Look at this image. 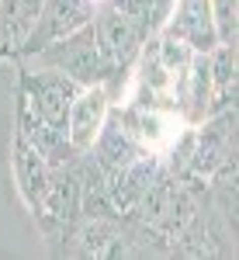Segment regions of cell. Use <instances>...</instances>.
<instances>
[{
  "instance_id": "obj_1",
  "label": "cell",
  "mask_w": 239,
  "mask_h": 260,
  "mask_svg": "<svg viewBox=\"0 0 239 260\" xmlns=\"http://www.w3.org/2000/svg\"><path fill=\"white\" fill-rule=\"evenodd\" d=\"M31 66L39 70H56L66 73L70 80H77L80 87H90V83H104L115 70L104 62V56L97 52V42H94V24H83L73 35L45 45L42 52L31 56Z\"/></svg>"
},
{
  "instance_id": "obj_2",
  "label": "cell",
  "mask_w": 239,
  "mask_h": 260,
  "mask_svg": "<svg viewBox=\"0 0 239 260\" xmlns=\"http://www.w3.org/2000/svg\"><path fill=\"white\" fill-rule=\"evenodd\" d=\"M31 215H35L42 236L49 243H59V240L73 236V229H77V222H80V177H77L73 163L52 167L49 184H45V194H42L39 208Z\"/></svg>"
},
{
  "instance_id": "obj_3",
  "label": "cell",
  "mask_w": 239,
  "mask_h": 260,
  "mask_svg": "<svg viewBox=\"0 0 239 260\" xmlns=\"http://www.w3.org/2000/svg\"><path fill=\"white\" fill-rule=\"evenodd\" d=\"M80 94V83L70 80L66 73L56 70H24L21 73V101L39 115L42 121H49L52 128L66 132V118H70V104Z\"/></svg>"
},
{
  "instance_id": "obj_4",
  "label": "cell",
  "mask_w": 239,
  "mask_h": 260,
  "mask_svg": "<svg viewBox=\"0 0 239 260\" xmlns=\"http://www.w3.org/2000/svg\"><path fill=\"white\" fill-rule=\"evenodd\" d=\"M94 14H97V4H94V0H42L39 18H35V24H31L28 39L21 42L18 56L31 59L35 52L45 49V45H52V42L73 35L77 28L90 24Z\"/></svg>"
},
{
  "instance_id": "obj_5",
  "label": "cell",
  "mask_w": 239,
  "mask_h": 260,
  "mask_svg": "<svg viewBox=\"0 0 239 260\" xmlns=\"http://www.w3.org/2000/svg\"><path fill=\"white\" fill-rule=\"evenodd\" d=\"M118 121L125 132L139 142L142 153H156L163 156L170 149V142L184 132L187 121L180 118L174 108H153V104H125L118 111Z\"/></svg>"
},
{
  "instance_id": "obj_6",
  "label": "cell",
  "mask_w": 239,
  "mask_h": 260,
  "mask_svg": "<svg viewBox=\"0 0 239 260\" xmlns=\"http://www.w3.org/2000/svg\"><path fill=\"white\" fill-rule=\"evenodd\" d=\"M94 42H97V52L104 56V62L111 70H125L128 62L139 56L142 49V31L132 24L128 18H121L118 11H111L108 4H97V14H94Z\"/></svg>"
},
{
  "instance_id": "obj_7",
  "label": "cell",
  "mask_w": 239,
  "mask_h": 260,
  "mask_svg": "<svg viewBox=\"0 0 239 260\" xmlns=\"http://www.w3.org/2000/svg\"><path fill=\"white\" fill-rule=\"evenodd\" d=\"M111 115V94L104 83H90V87H80V94L70 104V118H66V139L73 146V153H87L97 132L104 128V121Z\"/></svg>"
},
{
  "instance_id": "obj_8",
  "label": "cell",
  "mask_w": 239,
  "mask_h": 260,
  "mask_svg": "<svg viewBox=\"0 0 239 260\" xmlns=\"http://www.w3.org/2000/svg\"><path fill=\"white\" fill-rule=\"evenodd\" d=\"M163 167L156 153H142L139 160H132L128 167H121L115 174H108V198L118 222H135L139 215V201L149 187V180L156 177V170Z\"/></svg>"
},
{
  "instance_id": "obj_9",
  "label": "cell",
  "mask_w": 239,
  "mask_h": 260,
  "mask_svg": "<svg viewBox=\"0 0 239 260\" xmlns=\"http://www.w3.org/2000/svg\"><path fill=\"white\" fill-rule=\"evenodd\" d=\"M11 174H14V187H18L24 208L35 212L42 194H45V184H49L52 167H49V160L21 136L18 128H14V136H11Z\"/></svg>"
},
{
  "instance_id": "obj_10",
  "label": "cell",
  "mask_w": 239,
  "mask_h": 260,
  "mask_svg": "<svg viewBox=\"0 0 239 260\" xmlns=\"http://www.w3.org/2000/svg\"><path fill=\"white\" fill-rule=\"evenodd\" d=\"M70 240L77 243L80 257H100V260H118L135 253V240L121 229L115 219H83L73 229Z\"/></svg>"
},
{
  "instance_id": "obj_11",
  "label": "cell",
  "mask_w": 239,
  "mask_h": 260,
  "mask_svg": "<svg viewBox=\"0 0 239 260\" xmlns=\"http://www.w3.org/2000/svg\"><path fill=\"white\" fill-rule=\"evenodd\" d=\"M18 132L49 160V167H66V163L77 160V153H73V146L66 139V132L52 128L49 121H42L24 101H18Z\"/></svg>"
},
{
  "instance_id": "obj_12",
  "label": "cell",
  "mask_w": 239,
  "mask_h": 260,
  "mask_svg": "<svg viewBox=\"0 0 239 260\" xmlns=\"http://www.w3.org/2000/svg\"><path fill=\"white\" fill-rule=\"evenodd\" d=\"M87 153L97 160V167L104 170V174H115V170H121V167H128L132 160L142 156L139 142L125 132V125L118 121V115H115V118L108 115L104 128L97 132V139H94V146H90Z\"/></svg>"
},
{
  "instance_id": "obj_13",
  "label": "cell",
  "mask_w": 239,
  "mask_h": 260,
  "mask_svg": "<svg viewBox=\"0 0 239 260\" xmlns=\"http://www.w3.org/2000/svg\"><path fill=\"white\" fill-rule=\"evenodd\" d=\"M100 4L118 11L121 18H128L142 31V39H149L156 28H163L174 11V0H100Z\"/></svg>"
},
{
  "instance_id": "obj_14",
  "label": "cell",
  "mask_w": 239,
  "mask_h": 260,
  "mask_svg": "<svg viewBox=\"0 0 239 260\" xmlns=\"http://www.w3.org/2000/svg\"><path fill=\"white\" fill-rule=\"evenodd\" d=\"M156 59L163 62L166 73H180V70H187V62L194 59V49L184 39L163 35V39H156Z\"/></svg>"
},
{
  "instance_id": "obj_15",
  "label": "cell",
  "mask_w": 239,
  "mask_h": 260,
  "mask_svg": "<svg viewBox=\"0 0 239 260\" xmlns=\"http://www.w3.org/2000/svg\"><path fill=\"white\" fill-rule=\"evenodd\" d=\"M208 14H212L215 39L236 45V0H208Z\"/></svg>"
},
{
  "instance_id": "obj_16",
  "label": "cell",
  "mask_w": 239,
  "mask_h": 260,
  "mask_svg": "<svg viewBox=\"0 0 239 260\" xmlns=\"http://www.w3.org/2000/svg\"><path fill=\"white\" fill-rule=\"evenodd\" d=\"M94 4H100V0H94Z\"/></svg>"
}]
</instances>
